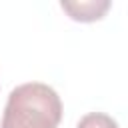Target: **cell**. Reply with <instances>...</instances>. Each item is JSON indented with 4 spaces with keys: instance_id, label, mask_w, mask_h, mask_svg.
Segmentation results:
<instances>
[{
    "instance_id": "cell-1",
    "label": "cell",
    "mask_w": 128,
    "mask_h": 128,
    "mask_svg": "<svg viewBox=\"0 0 128 128\" xmlns=\"http://www.w3.org/2000/svg\"><path fill=\"white\" fill-rule=\"evenodd\" d=\"M60 120L58 92L42 82H26L10 92L0 128H58Z\"/></svg>"
},
{
    "instance_id": "cell-2",
    "label": "cell",
    "mask_w": 128,
    "mask_h": 128,
    "mask_svg": "<svg viewBox=\"0 0 128 128\" xmlns=\"http://www.w3.org/2000/svg\"><path fill=\"white\" fill-rule=\"evenodd\" d=\"M62 10L76 22H96L100 20L108 8V0H80V2H60Z\"/></svg>"
},
{
    "instance_id": "cell-3",
    "label": "cell",
    "mask_w": 128,
    "mask_h": 128,
    "mask_svg": "<svg viewBox=\"0 0 128 128\" xmlns=\"http://www.w3.org/2000/svg\"><path fill=\"white\" fill-rule=\"evenodd\" d=\"M76 128H118L116 120L108 114H102V112H90L86 116L80 118L78 126Z\"/></svg>"
}]
</instances>
